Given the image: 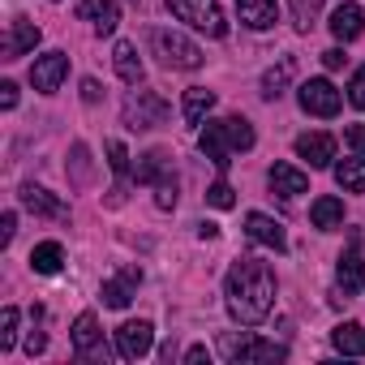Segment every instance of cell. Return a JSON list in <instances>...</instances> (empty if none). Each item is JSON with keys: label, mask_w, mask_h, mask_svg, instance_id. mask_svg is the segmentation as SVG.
<instances>
[{"label": "cell", "mask_w": 365, "mask_h": 365, "mask_svg": "<svg viewBox=\"0 0 365 365\" xmlns=\"http://www.w3.org/2000/svg\"><path fill=\"white\" fill-rule=\"evenodd\" d=\"M150 348H155V327H150L146 318L120 322V327H116V352H120L125 361H142Z\"/></svg>", "instance_id": "cell-9"}, {"label": "cell", "mask_w": 365, "mask_h": 365, "mask_svg": "<svg viewBox=\"0 0 365 365\" xmlns=\"http://www.w3.org/2000/svg\"><path fill=\"white\" fill-rule=\"evenodd\" d=\"M245 237H250L254 245L275 250V254H284V250H288V232H284V224H279V220H271V215H262V211H250V215H245Z\"/></svg>", "instance_id": "cell-10"}, {"label": "cell", "mask_w": 365, "mask_h": 365, "mask_svg": "<svg viewBox=\"0 0 365 365\" xmlns=\"http://www.w3.org/2000/svg\"><path fill=\"white\" fill-rule=\"evenodd\" d=\"M322 65H327V69H344V65H348L344 48H327V52H322Z\"/></svg>", "instance_id": "cell-38"}, {"label": "cell", "mask_w": 365, "mask_h": 365, "mask_svg": "<svg viewBox=\"0 0 365 365\" xmlns=\"http://www.w3.org/2000/svg\"><path fill=\"white\" fill-rule=\"evenodd\" d=\"M335 279H339V292H344V301L361 292V284H365V262H361V254H356V245H352L348 254H339V267H335Z\"/></svg>", "instance_id": "cell-19"}, {"label": "cell", "mask_w": 365, "mask_h": 365, "mask_svg": "<svg viewBox=\"0 0 365 365\" xmlns=\"http://www.w3.org/2000/svg\"><path fill=\"white\" fill-rule=\"evenodd\" d=\"M220 356L232 361V365H250V361L271 365V361H284L288 348L284 344H271V339H258L254 331H224L220 335Z\"/></svg>", "instance_id": "cell-3"}, {"label": "cell", "mask_w": 365, "mask_h": 365, "mask_svg": "<svg viewBox=\"0 0 365 365\" xmlns=\"http://www.w3.org/2000/svg\"><path fill=\"white\" fill-rule=\"evenodd\" d=\"M288 5H292L297 26H301V31H309V26H314V18H318V5H322V0H288Z\"/></svg>", "instance_id": "cell-31"}, {"label": "cell", "mask_w": 365, "mask_h": 365, "mask_svg": "<svg viewBox=\"0 0 365 365\" xmlns=\"http://www.w3.org/2000/svg\"><path fill=\"white\" fill-rule=\"evenodd\" d=\"M61 267H65V250H61V241H43V245L31 250V271H35V275H56Z\"/></svg>", "instance_id": "cell-25"}, {"label": "cell", "mask_w": 365, "mask_h": 365, "mask_svg": "<svg viewBox=\"0 0 365 365\" xmlns=\"http://www.w3.org/2000/svg\"><path fill=\"white\" fill-rule=\"evenodd\" d=\"M335 185L348 194H365V155H352L344 163H335Z\"/></svg>", "instance_id": "cell-24"}, {"label": "cell", "mask_w": 365, "mask_h": 365, "mask_svg": "<svg viewBox=\"0 0 365 365\" xmlns=\"http://www.w3.org/2000/svg\"><path fill=\"white\" fill-rule=\"evenodd\" d=\"M211 108H215V91H207V86L185 91V103H180V112H185V125H202Z\"/></svg>", "instance_id": "cell-26"}, {"label": "cell", "mask_w": 365, "mask_h": 365, "mask_svg": "<svg viewBox=\"0 0 365 365\" xmlns=\"http://www.w3.org/2000/svg\"><path fill=\"white\" fill-rule=\"evenodd\" d=\"M112 65H116V78H120L125 86H138V82H142V61H138V48H133V43L120 39V43L112 48Z\"/></svg>", "instance_id": "cell-22"}, {"label": "cell", "mask_w": 365, "mask_h": 365, "mask_svg": "<svg viewBox=\"0 0 365 365\" xmlns=\"http://www.w3.org/2000/svg\"><path fill=\"white\" fill-rule=\"evenodd\" d=\"M348 103L365 112V65H361V69L352 73V82H348Z\"/></svg>", "instance_id": "cell-34"}, {"label": "cell", "mask_w": 365, "mask_h": 365, "mask_svg": "<svg viewBox=\"0 0 365 365\" xmlns=\"http://www.w3.org/2000/svg\"><path fill=\"white\" fill-rule=\"evenodd\" d=\"M202 361H211V352H207L202 344H194V348L185 352V365H202Z\"/></svg>", "instance_id": "cell-40"}, {"label": "cell", "mask_w": 365, "mask_h": 365, "mask_svg": "<svg viewBox=\"0 0 365 365\" xmlns=\"http://www.w3.org/2000/svg\"><path fill=\"white\" fill-rule=\"evenodd\" d=\"M155 207L159 211H172L176 207V176H163L159 185H155Z\"/></svg>", "instance_id": "cell-33"}, {"label": "cell", "mask_w": 365, "mask_h": 365, "mask_svg": "<svg viewBox=\"0 0 365 365\" xmlns=\"http://www.w3.org/2000/svg\"><path fill=\"white\" fill-rule=\"evenodd\" d=\"M163 168H168V150H146L142 163H138V172H133V180H138V185H159Z\"/></svg>", "instance_id": "cell-27"}, {"label": "cell", "mask_w": 365, "mask_h": 365, "mask_svg": "<svg viewBox=\"0 0 365 365\" xmlns=\"http://www.w3.org/2000/svg\"><path fill=\"white\" fill-rule=\"evenodd\" d=\"M73 352L86 356V361H91V356H108V348L99 344V318H95L91 309L73 318Z\"/></svg>", "instance_id": "cell-15"}, {"label": "cell", "mask_w": 365, "mask_h": 365, "mask_svg": "<svg viewBox=\"0 0 365 365\" xmlns=\"http://www.w3.org/2000/svg\"><path fill=\"white\" fill-rule=\"evenodd\" d=\"M198 146H202V155H207L220 172H228L232 150H250V146H254V125H250L245 116H224V120H211V125L202 129Z\"/></svg>", "instance_id": "cell-2"}, {"label": "cell", "mask_w": 365, "mask_h": 365, "mask_svg": "<svg viewBox=\"0 0 365 365\" xmlns=\"http://www.w3.org/2000/svg\"><path fill=\"white\" fill-rule=\"evenodd\" d=\"M150 43H155V56H159L168 69H198V65H202V48H198L194 39H185L180 31L159 26V31H150Z\"/></svg>", "instance_id": "cell-5"}, {"label": "cell", "mask_w": 365, "mask_h": 365, "mask_svg": "<svg viewBox=\"0 0 365 365\" xmlns=\"http://www.w3.org/2000/svg\"><path fill=\"white\" fill-rule=\"evenodd\" d=\"M14 237H18V215L14 211H5V215H0V245H14Z\"/></svg>", "instance_id": "cell-35"}, {"label": "cell", "mask_w": 365, "mask_h": 365, "mask_svg": "<svg viewBox=\"0 0 365 365\" xmlns=\"http://www.w3.org/2000/svg\"><path fill=\"white\" fill-rule=\"evenodd\" d=\"M344 142L352 146V155H365V125H348L344 129Z\"/></svg>", "instance_id": "cell-36"}, {"label": "cell", "mask_w": 365, "mask_h": 365, "mask_svg": "<svg viewBox=\"0 0 365 365\" xmlns=\"http://www.w3.org/2000/svg\"><path fill=\"white\" fill-rule=\"evenodd\" d=\"M138 284H142V271H138V267H120L112 279H103V292H99V297H103L108 309H125V305L138 297Z\"/></svg>", "instance_id": "cell-11"}, {"label": "cell", "mask_w": 365, "mask_h": 365, "mask_svg": "<svg viewBox=\"0 0 365 365\" xmlns=\"http://www.w3.org/2000/svg\"><path fill=\"white\" fill-rule=\"evenodd\" d=\"M14 339H18V309L5 305V314H0V352H9Z\"/></svg>", "instance_id": "cell-29"}, {"label": "cell", "mask_w": 365, "mask_h": 365, "mask_svg": "<svg viewBox=\"0 0 365 365\" xmlns=\"http://www.w3.org/2000/svg\"><path fill=\"white\" fill-rule=\"evenodd\" d=\"M331 348L344 356H365V327L361 322H339L331 331Z\"/></svg>", "instance_id": "cell-23"}, {"label": "cell", "mask_w": 365, "mask_h": 365, "mask_svg": "<svg viewBox=\"0 0 365 365\" xmlns=\"http://www.w3.org/2000/svg\"><path fill=\"white\" fill-rule=\"evenodd\" d=\"M292 73H297V65H292V61H279L275 69H267V73H262V95H267V99H279V95H284V86L292 82Z\"/></svg>", "instance_id": "cell-28"}, {"label": "cell", "mask_w": 365, "mask_h": 365, "mask_svg": "<svg viewBox=\"0 0 365 365\" xmlns=\"http://www.w3.org/2000/svg\"><path fill=\"white\" fill-rule=\"evenodd\" d=\"M327 26H331V35H335L339 43H352V39L365 31V9L352 5V0H344V5L331 9V22H327Z\"/></svg>", "instance_id": "cell-13"}, {"label": "cell", "mask_w": 365, "mask_h": 365, "mask_svg": "<svg viewBox=\"0 0 365 365\" xmlns=\"http://www.w3.org/2000/svg\"><path fill=\"white\" fill-rule=\"evenodd\" d=\"M108 163H112V172L120 176V185H125V176H129V150H125V142H108Z\"/></svg>", "instance_id": "cell-32"}, {"label": "cell", "mask_w": 365, "mask_h": 365, "mask_svg": "<svg viewBox=\"0 0 365 365\" xmlns=\"http://www.w3.org/2000/svg\"><path fill=\"white\" fill-rule=\"evenodd\" d=\"M78 18L91 22L99 35H112L120 26V9H116V0H82L78 5Z\"/></svg>", "instance_id": "cell-16"}, {"label": "cell", "mask_w": 365, "mask_h": 365, "mask_svg": "<svg viewBox=\"0 0 365 365\" xmlns=\"http://www.w3.org/2000/svg\"><path fill=\"white\" fill-rule=\"evenodd\" d=\"M297 103H301V112H309V116H335L344 99H339V91H335L327 78H309V82H301Z\"/></svg>", "instance_id": "cell-7"}, {"label": "cell", "mask_w": 365, "mask_h": 365, "mask_svg": "<svg viewBox=\"0 0 365 365\" xmlns=\"http://www.w3.org/2000/svg\"><path fill=\"white\" fill-rule=\"evenodd\" d=\"M267 180H271V190H275L279 198H297V194L309 190V176H305L301 168H292V163H271Z\"/></svg>", "instance_id": "cell-17"}, {"label": "cell", "mask_w": 365, "mask_h": 365, "mask_svg": "<svg viewBox=\"0 0 365 365\" xmlns=\"http://www.w3.org/2000/svg\"><path fill=\"white\" fill-rule=\"evenodd\" d=\"M18 198H22V207L31 211V215H48V220H69V207L56 198V194H48L43 185H22L18 190Z\"/></svg>", "instance_id": "cell-14"}, {"label": "cell", "mask_w": 365, "mask_h": 365, "mask_svg": "<svg viewBox=\"0 0 365 365\" xmlns=\"http://www.w3.org/2000/svg\"><path fill=\"white\" fill-rule=\"evenodd\" d=\"M43 348H48V335H43V331H31V335H26V356H39Z\"/></svg>", "instance_id": "cell-39"}, {"label": "cell", "mask_w": 365, "mask_h": 365, "mask_svg": "<svg viewBox=\"0 0 365 365\" xmlns=\"http://www.w3.org/2000/svg\"><path fill=\"white\" fill-rule=\"evenodd\" d=\"M297 155L309 163V168H327L335 159V138L331 133H301L297 138Z\"/></svg>", "instance_id": "cell-18"}, {"label": "cell", "mask_w": 365, "mask_h": 365, "mask_svg": "<svg viewBox=\"0 0 365 365\" xmlns=\"http://www.w3.org/2000/svg\"><path fill=\"white\" fill-rule=\"evenodd\" d=\"M0 108H5V112L18 108V86L14 82H0Z\"/></svg>", "instance_id": "cell-37"}, {"label": "cell", "mask_w": 365, "mask_h": 365, "mask_svg": "<svg viewBox=\"0 0 365 365\" xmlns=\"http://www.w3.org/2000/svg\"><path fill=\"white\" fill-rule=\"evenodd\" d=\"M82 99H86V103H99V82H95V78L82 82Z\"/></svg>", "instance_id": "cell-41"}, {"label": "cell", "mask_w": 365, "mask_h": 365, "mask_svg": "<svg viewBox=\"0 0 365 365\" xmlns=\"http://www.w3.org/2000/svg\"><path fill=\"white\" fill-rule=\"evenodd\" d=\"M224 297H228V314L241 327H258V322H267V314L275 305V271L258 258H241V262H232V271L224 279Z\"/></svg>", "instance_id": "cell-1"}, {"label": "cell", "mask_w": 365, "mask_h": 365, "mask_svg": "<svg viewBox=\"0 0 365 365\" xmlns=\"http://www.w3.org/2000/svg\"><path fill=\"white\" fill-rule=\"evenodd\" d=\"M168 14L176 22H190L194 31H202L211 39H224L228 35V22L220 14V0H168Z\"/></svg>", "instance_id": "cell-4"}, {"label": "cell", "mask_w": 365, "mask_h": 365, "mask_svg": "<svg viewBox=\"0 0 365 365\" xmlns=\"http://www.w3.org/2000/svg\"><path fill=\"white\" fill-rule=\"evenodd\" d=\"M309 224H314L318 232H331V228H344V202H339V198H331V194H322V198H314V207H309Z\"/></svg>", "instance_id": "cell-21"}, {"label": "cell", "mask_w": 365, "mask_h": 365, "mask_svg": "<svg viewBox=\"0 0 365 365\" xmlns=\"http://www.w3.org/2000/svg\"><path fill=\"white\" fill-rule=\"evenodd\" d=\"M237 9H241V22L250 31H271L279 22V5H275V0H237Z\"/></svg>", "instance_id": "cell-20"}, {"label": "cell", "mask_w": 365, "mask_h": 365, "mask_svg": "<svg viewBox=\"0 0 365 365\" xmlns=\"http://www.w3.org/2000/svg\"><path fill=\"white\" fill-rule=\"evenodd\" d=\"M163 120H168L163 95H155V91H133V95L125 99V125H129V129H155V125H163Z\"/></svg>", "instance_id": "cell-6"}, {"label": "cell", "mask_w": 365, "mask_h": 365, "mask_svg": "<svg viewBox=\"0 0 365 365\" xmlns=\"http://www.w3.org/2000/svg\"><path fill=\"white\" fill-rule=\"evenodd\" d=\"M207 202H211L215 211H232V207H237V194H232L228 180H215V185L207 190Z\"/></svg>", "instance_id": "cell-30"}, {"label": "cell", "mask_w": 365, "mask_h": 365, "mask_svg": "<svg viewBox=\"0 0 365 365\" xmlns=\"http://www.w3.org/2000/svg\"><path fill=\"white\" fill-rule=\"evenodd\" d=\"M198 237H202V241H215V237H220V224H198Z\"/></svg>", "instance_id": "cell-42"}, {"label": "cell", "mask_w": 365, "mask_h": 365, "mask_svg": "<svg viewBox=\"0 0 365 365\" xmlns=\"http://www.w3.org/2000/svg\"><path fill=\"white\" fill-rule=\"evenodd\" d=\"M39 39H43V31H39L35 22H26V18H18V22H9V35H5V43H0V56H5V61H18V56L35 52Z\"/></svg>", "instance_id": "cell-12"}, {"label": "cell", "mask_w": 365, "mask_h": 365, "mask_svg": "<svg viewBox=\"0 0 365 365\" xmlns=\"http://www.w3.org/2000/svg\"><path fill=\"white\" fill-rule=\"evenodd\" d=\"M65 78H69V56H65V52H43V56L31 65V86H35L39 95H56Z\"/></svg>", "instance_id": "cell-8"}]
</instances>
